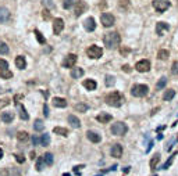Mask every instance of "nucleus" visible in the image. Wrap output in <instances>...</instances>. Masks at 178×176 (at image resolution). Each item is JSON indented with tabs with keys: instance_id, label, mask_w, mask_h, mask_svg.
<instances>
[{
	"instance_id": "f257e3e1",
	"label": "nucleus",
	"mask_w": 178,
	"mask_h": 176,
	"mask_svg": "<svg viewBox=\"0 0 178 176\" xmlns=\"http://www.w3.org/2000/svg\"><path fill=\"white\" fill-rule=\"evenodd\" d=\"M103 42L107 49H116V47H118L120 42H121V36L118 35V32H109L105 35Z\"/></svg>"
},
{
	"instance_id": "f03ea898",
	"label": "nucleus",
	"mask_w": 178,
	"mask_h": 176,
	"mask_svg": "<svg viewBox=\"0 0 178 176\" xmlns=\"http://www.w3.org/2000/svg\"><path fill=\"white\" fill-rule=\"evenodd\" d=\"M124 101V96L120 92H113L110 94L106 96V103L109 104L110 107H120Z\"/></svg>"
},
{
	"instance_id": "7ed1b4c3",
	"label": "nucleus",
	"mask_w": 178,
	"mask_h": 176,
	"mask_svg": "<svg viewBox=\"0 0 178 176\" xmlns=\"http://www.w3.org/2000/svg\"><path fill=\"white\" fill-rule=\"evenodd\" d=\"M128 132V126L124 122H116L111 126V133L116 136H124Z\"/></svg>"
},
{
	"instance_id": "20e7f679",
	"label": "nucleus",
	"mask_w": 178,
	"mask_h": 176,
	"mask_svg": "<svg viewBox=\"0 0 178 176\" xmlns=\"http://www.w3.org/2000/svg\"><path fill=\"white\" fill-rule=\"evenodd\" d=\"M131 93L135 97H145L149 93V87L146 85H134L131 89Z\"/></svg>"
},
{
	"instance_id": "39448f33",
	"label": "nucleus",
	"mask_w": 178,
	"mask_h": 176,
	"mask_svg": "<svg viewBox=\"0 0 178 176\" xmlns=\"http://www.w3.org/2000/svg\"><path fill=\"white\" fill-rule=\"evenodd\" d=\"M86 54L89 56L91 58L97 60V58H100L102 56H103V49L99 47V46H96V45H92L91 47L86 50Z\"/></svg>"
},
{
	"instance_id": "423d86ee",
	"label": "nucleus",
	"mask_w": 178,
	"mask_h": 176,
	"mask_svg": "<svg viewBox=\"0 0 178 176\" xmlns=\"http://www.w3.org/2000/svg\"><path fill=\"white\" fill-rule=\"evenodd\" d=\"M100 21H102V24H103V27L110 28V27H113V25H114L116 18H114V15H113V14L103 13L100 15Z\"/></svg>"
},
{
	"instance_id": "0eeeda50",
	"label": "nucleus",
	"mask_w": 178,
	"mask_h": 176,
	"mask_svg": "<svg viewBox=\"0 0 178 176\" xmlns=\"http://www.w3.org/2000/svg\"><path fill=\"white\" fill-rule=\"evenodd\" d=\"M153 7L157 13H164L166 10L170 7V0H155Z\"/></svg>"
},
{
	"instance_id": "6e6552de",
	"label": "nucleus",
	"mask_w": 178,
	"mask_h": 176,
	"mask_svg": "<svg viewBox=\"0 0 178 176\" xmlns=\"http://www.w3.org/2000/svg\"><path fill=\"white\" fill-rule=\"evenodd\" d=\"M135 69L138 72H147L150 69V61L149 60H141L138 61L137 65H135Z\"/></svg>"
},
{
	"instance_id": "1a4fd4ad",
	"label": "nucleus",
	"mask_w": 178,
	"mask_h": 176,
	"mask_svg": "<svg viewBox=\"0 0 178 176\" xmlns=\"http://www.w3.org/2000/svg\"><path fill=\"white\" fill-rule=\"evenodd\" d=\"M78 57L75 54H68L65 58H64L63 61V67L64 68H73L74 65H75V63H77Z\"/></svg>"
},
{
	"instance_id": "9d476101",
	"label": "nucleus",
	"mask_w": 178,
	"mask_h": 176,
	"mask_svg": "<svg viewBox=\"0 0 178 176\" xmlns=\"http://www.w3.org/2000/svg\"><path fill=\"white\" fill-rule=\"evenodd\" d=\"M86 10H88V4L85 3V1L79 0V1H77V3H75V15H77V17L82 15V14L85 13Z\"/></svg>"
},
{
	"instance_id": "9b49d317",
	"label": "nucleus",
	"mask_w": 178,
	"mask_h": 176,
	"mask_svg": "<svg viewBox=\"0 0 178 176\" xmlns=\"http://www.w3.org/2000/svg\"><path fill=\"white\" fill-rule=\"evenodd\" d=\"M64 29V21L63 18H56L54 22H53V32L56 35H60Z\"/></svg>"
},
{
	"instance_id": "f8f14e48",
	"label": "nucleus",
	"mask_w": 178,
	"mask_h": 176,
	"mask_svg": "<svg viewBox=\"0 0 178 176\" xmlns=\"http://www.w3.org/2000/svg\"><path fill=\"white\" fill-rule=\"evenodd\" d=\"M84 28H85V29H86L88 32L95 31V28H96L95 18H93V17H89V18L85 19V21H84Z\"/></svg>"
},
{
	"instance_id": "ddd939ff",
	"label": "nucleus",
	"mask_w": 178,
	"mask_h": 176,
	"mask_svg": "<svg viewBox=\"0 0 178 176\" xmlns=\"http://www.w3.org/2000/svg\"><path fill=\"white\" fill-rule=\"evenodd\" d=\"M170 29V25L166 22H157V25H156V33L159 35V36H161L164 32H167Z\"/></svg>"
},
{
	"instance_id": "4468645a",
	"label": "nucleus",
	"mask_w": 178,
	"mask_h": 176,
	"mask_svg": "<svg viewBox=\"0 0 178 176\" xmlns=\"http://www.w3.org/2000/svg\"><path fill=\"white\" fill-rule=\"evenodd\" d=\"M111 157L114 158H120L121 155H123V146L121 144H114L113 147H111Z\"/></svg>"
},
{
	"instance_id": "2eb2a0df",
	"label": "nucleus",
	"mask_w": 178,
	"mask_h": 176,
	"mask_svg": "<svg viewBox=\"0 0 178 176\" xmlns=\"http://www.w3.org/2000/svg\"><path fill=\"white\" fill-rule=\"evenodd\" d=\"M10 11L6 7H0V22H7L10 19Z\"/></svg>"
},
{
	"instance_id": "dca6fc26",
	"label": "nucleus",
	"mask_w": 178,
	"mask_h": 176,
	"mask_svg": "<svg viewBox=\"0 0 178 176\" xmlns=\"http://www.w3.org/2000/svg\"><path fill=\"white\" fill-rule=\"evenodd\" d=\"M52 103H53V105L56 108H65L67 107V101L64 99H61V97H54Z\"/></svg>"
},
{
	"instance_id": "f3484780",
	"label": "nucleus",
	"mask_w": 178,
	"mask_h": 176,
	"mask_svg": "<svg viewBox=\"0 0 178 176\" xmlns=\"http://www.w3.org/2000/svg\"><path fill=\"white\" fill-rule=\"evenodd\" d=\"M96 119L100 122V123H107V122H110L111 119H113V117H111L110 114H107V113H102V114H99V115L96 117Z\"/></svg>"
},
{
	"instance_id": "a211bd4d",
	"label": "nucleus",
	"mask_w": 178,
	"mask_h": 176,
	"mask_svg": "<svg viewBox=\"0 0 178 176\" xmlns=\"http://www.w3.org/2000/svg\"><path fill=\"white\" fill-rule=\"evenodd\" d=\"M86 136H88V139L91 140L92 143H99L102 140V137H100V135H97L96 132H92V131H89L86 133Z\"/></svg>"
},
{
	"instance_id": "6ab92c4d",
	"label": "nucleus",
	"mask_w": 178,
	"mask_h": 176,
	"mask_svg": "<svg viewBox=\"0 0 178 176\" xmlns=\"http://www.w3.org/2000/svg\"><path fill=\"white\" fill-rule=\"evenodd\" d=\"M68 123L73 128H75V129L81 126V121H79V119H78L75 115H68Z\"/></svg>"
},
{
	"instance_id": "aec40b11",
	"label": "nucleus",
	"mask_w": 178,
	"mask_h": 176,
	"mask_svg": "<svg viewBox=\"0 0 178 176\" xmlns=\"http://www.w3.org/2000/svg\"><path fill=\"white\" fill-rule=\"evenodd\" d=\"M81 76H84L82 68H73V69H71V78H73V79H79Z\"/></svg>"
},
{
	"instance_id": "412c9836",
	"label": "nucleus",
	"mask_w": 178,
	"mask_h": 176,
	"mask_svg": "<svg viewBox=\"0 0 178 176\" xmlns=\"http://www.w3.org/2000/svg\"><path fill=\"white\" fill-rule=\"evenodd\" d=\"M15 65H17L18 69H24V68L27 67V61H25V58H24L23 56H18L15 58Z\"/></svg>"
},
{
	"instance_id": "4be33fe9",
	"label": "nucleus",
	"mask_w": 178,
	"mask_h": 176,
	"mask_svg": "<svg viewBox=\"0 0 178 176\" xmlns=\"http://www.w3.org/2000/svg\"><path fill=\"white\" fill-rule=\"evenodd\" d=\"M14 119V114L13 113H1V121L6 122V123H10V122H13Z\"/></svg>"
},
{
	"instance_id": "5701e85b",
	"label": "nucleus",
	"mask_w": 178,
	"mask_h": 176,
	"mask_svg": "<svg viewBox=\"0 0 178 176\" xmlns=\"http://www.w3.org/2000/svg\"><path fill=\"white\" fill-rule=\"evenodd\" d=\"M84 86L86 87L88 90H95L97 83H96L93 79H86V81H84Z\"/></svg>"
},
{
	"instance_id": "b1692460",
	"label": "nucleus",
	"mask_w": 178,
	"mask_h": 176,
	"mask_svg": "<svg viewBox=\"0 0 178 176\" xmlns=\"http://www.w3.org/2000/svg\"><path fill=\"white\" fill-rule=\"evenodd\" d=\"M160 162V154L157 153V154H155L153 157H152V159H150V162H149V165H150V168L152 169H156L157 168V164Z\"/></svg>"
},
{
	"instance_id": "393cba45",
	"label": "nucleus",
	"mask_w": 178,
	"mask_h": 176,
	"mask_svg": "<svg viewBox=\"0 0 178 176\" xmlns=\"http://www.w3.org/2000/svg\"><path fill=\"white\" fill-rule=\"evenodd\" d=\"M17 107H18V111H20V118L24 119V121H28V119H29V115H28L27 110L24 108L23 105H20V104H17Z\"/></svg>"
},
{
	"instance_id": "a878e982",
	"label": "nucleus",
	"mask_w": 178,
	"mask_h": 176,
	"mask_svg": "<svg viewBox=\"0 0 178 176\" xmlns=\"http://www.w3.org/2000/svg\"><path fill=\"white\" fill-rule=\"evenodd\" d=\"M174 96H175V90H174V89H169V90L164 92L163 100H164V101H170L171 99H174Z\"/></svg>"
},
{
	"instance_id": "bb28decb",
	"label": "nucleus",
	"mask_w": 178,
	"mask_h": 176,
	"mask_svg": "<svg viewBox=\"0 0 178 176\" xmlns=\"http://www.w3.org/2000/svg\"><path fill=\"white\" fill-rule=\"evenodd\" d=\"M33 129H35L36 132L43 131V129H45V123H43V121H42V119H36L35 123H33Z\"/></svg>"
},
{
	"instance_id": "cd10ccee",
	"label": "nucleus",
	"mask_w": 178,
	"mask_h": 176,
	"mask_svg": "<svg viewBox=\"0 0 178 176\" xmlns=\"http://www.w3.org/2000/svg\"><path fill=\"white\" fill-rule=\"evenodd\" d=\"M53 132H54L56 135H60V136H68V131L65 129V128H60V126H56L54 129H53Z\"/></svg>"
},
{
	"instance_id": "c85d7f7f",
	"label": "nucleus",
	"mask_w": 178,
	"mask_h": 176,
	"mask_svg": "<svg viewBox=\"0 0 178 176\" xmlns=\"http://www.w3.org/2000/svg\"><path fill=\"white\" fill-rule=\"evenodd\" d=\"M43 159H45V164L47 167L53 165V154L52 153H46L45 155H43Z\"/></svg>"
},
{
	"instance_id": "c756f323",
	"label": "nucleus",
	"mask_w": 178,
	"mask_h": 176,
	"mask_svg": "<svg viewBox=\"0 0 178 176\" xmlns=\"http://www.w3.org/2000/svg\"><path fill=\"white\" fill-rule=\"evenodd\" d=\"M169 56H170L169 50L161 49L159 53H157V58H159V60H167V58H169Z\"/></svg>"
},
{
	"instance_id": "7c9ffc66",
	"label": "nucleus",
	"mask_w": 178,
	"mask_h": 176,
	"mask_svg": "<svg viewBox=\"0 0 178 176\" xmlns=\"http://www.w3.org/2000/svg\"><path fill=\"white\" fill-rule=\"evenodd\" d=\"M166 85H167V78H164V76L160 78L159 82H157V85H156V89H157V90H161Z\"/></svg>"
},
{
	"instance_id": "2f4dec72",
	"label": "nucleus",
	"mask_w": 178,
	"mask_h": 176,
	"mask_svg": "<svg viewBox=\"0 0 178 176\" xmlns=\"http://www.w3.org/2000/svg\"><path fill=\"white\" fill-rule=\"evenodd\" d=\"M177 154H178V153H174L173 155H170V158L167 159V161H166L164 164H163V167H161V168H163V169H169L170 165H171V164H173V161H174V157H175Z\"/></svg>"
},
{
	"instance_id": "473e14b6",
	"label": "nucleus",
	"mask_w": 178,
	"mask_h": 176,
	"mask_svg": "<svg viewBox=\"0 0 178 176\" xmlns=\"http://www.w3.org/2000/svg\"><path fill=\"white\" fill-rule=\"evenodd\" d=\"M41 144H42V146H49V144H50V136L47 135V133L42 135V137H41Z\"/></svg>"
},
{
	"instance_id": "72a5a7b5",
	"label": "nucleus",
	"mask_w": 178,
	"mask_h": 176,
	"mask_svg": "<svg viewBox=\"0 0 178 176\" xmlns=\"http://www.w3.org/2000/svg\"><path fill=\"white\" fill-rule=\"evenodd\" d=\"M118 7L121 10H125V11H127V10L131 7V4H129V1H128V0H120V1H118Z\"/></svg>"
},
{
	"instance_id": "f704fd0d",
	"label": "nucleus",
	"mask_w": 178,
	"mask_h": 176,
	"mask_svg": "<svg viewBox=\"0 0 178 176\" xmlns=\"http://www.w3.org/2000/svg\"><path fill=\"white\" fill-rule=\"evenodd\" d=\"M114 83H116V78L113 75H106V86L111 87V86H114Z\"/></svg>"
},
{
	"instance_id": "c9c22d12",
	"label": "nucleus",
	"mask_w": 178,
	"mask_h": 176,
	"mask_svg": "<svg viewBox=\"0 0 178 176\" xmlns=\"http://www.w3.org/2000/svg\"><path fill=\"white\" fill-rule=\"evenodd\" d=\"M43 168H45V159H43V157H39L36 159V171L41 172Z\"/></svg>"
},
{
	"instance_id": "e433bc0d",
	"label": "nucleus",
	"mask_w": 178,
	"mask_h": 176,
	"mask_svg": "<svg viewBox=\"0 0 178 176\" xmlns=\"http://www.w3.org/2000/svg\"><path fill=\"white\" fill-rule=\"evenodd\" d=\"M33 33H35V36H36L38 42H39L41 45H45V43H46V39H45V38H43V35H42L41 32L38 31V29H35V32H33Z\"/></svg>"
},
{
	"instance_id": "4c0bfd02",
	"label": "nucleus",
	"mask_w": 178,
	"mask_h": 176,
	"mask_svg": "<svg viewBox=\"0 0 178 176\" xmlns=\"http://www.w3.org/2000/svg\"><path fill=\"white\" fill-rule=\"evenodd\" d=\"M28 137H29V135H28L27 132H18V133H17V139H18L20 141H27Z\"/></svg>"
},
{
	"instance_id": "58836bf2",
	"label": "nucleus",
	"mask_w": 178,
	"mask_h": 176,
	"mask_svg": "<svg viewBox=\"0 0 178 176\" xmlns=\"http://www.w3.org/2000/svg\"><path fill=\"white\" fill-rule=\"evenodd\" d=\"M0 75L3 79H10V78H13V72H10L9 69H1L0 71Z\"/></svg>"
},
{
	"instance_id": "ea45409f",
	"label": "nucleus",
	"mask_w": 178,
	"mask_h": 176,
	"mask_svg": "<svg viewBox=\"0 0 178 176\" xmlns=\"http://www.w3.org/2000/svg\"><path fill=\"white\" fill-rule=\"evenodd\" d=\"M74 108L77 110V111H79V113H86L88 111V105L86 104H75V107Z\"/></svg>"
},
{
	"instance_id": "a19ab883",
	"label": "nucleus",
	"mask_w": 178,
	"mask_h": 176,
	"mask_svg": "<svg viewBox=\"0 0 178 176\" xmlns=\"http://www.w3.org/2000/svg\"><path fill=\"white\" fill-rule=\"evenodd\" d=\"M9 53V46L4 42H0V54H7Z\"/></svg>"
},
{
	"instance_id": "79ce46f5",
	"label": "nucleus",
	"mask_w": 178,
	"mask_h": 176,
	"mask_svg": "<svg viewBox=\"0 0 178 176\" xmlns=\"http://www.w3.org/2000/svg\"><path fill=\"white\" fill-rule=\"evenodd\" d=\"M171 72L173 75H178V61H174L173 65H171Z\"/></svg>"
},
{
	"instance_id": "37998d69",
	"label": "nucleus",
	"mask_w": 178,
	"mask_h": 176,
	"mask_svg": "<svg viewBox=\"0 0 178 176\" xmlns=\"http://www.w3.org/2000/svg\"><path fill=\"white\" fill-rule=\"evenodd\" d=\"M42 17H43V19H50L52 18V14H50V11L46 9V10H43V13H42Z\"/></svg>"
},
{
	"instance_id": "c03bdc74",
	"label": "nucleus",
	"mask_w": 178,
	"mask_h": 176,
	"mask_svg": "<svg viewBox=\"0 0 178 176\" xmlns=\"http://www.w3.org/2000/svg\"><path fill=\"white\" fill-rule=\"evenodd\" d=\"M7 68H9V63H7L6 60L0 58V71H1V69H7Z\"/></svg>"
},
{
	"instance_id": "a18cd8bd",
	"label": "nucleus",
	"mask_w": 178,
	"mask_h": 176,
	"mask_svg": "<svg viewBox=\"0 0 178 176\" xmlns=\"http://www.w3.org/2000/svg\"><path fill=\"white\" fill-rule=\"evenodd\" d=\"M73 4H74V0H64L63 7H64L65 10H67V9H70V7H71Z\"/></svg>"
},
{
	"instance_id": "49530a36",
	"label": "nucleus",
	"mask_w": 178,
	"mask_h": 176,
	"mask_svg": "<svg viewBox=\"0 0 178 176\" xmlns=\"http://www.w3.org/2000/svg\"><path fill=\"white\" fill-rule=\"evenodd\" d=\"M14 157H15V159H17V162H18V164H23L24 161H25V158H24L23 155H20V154H15Z\"/></svg>"
},
{
	"instance_id": "de8ad7c7",
	"label": "nucleus",
	"mask_w": 178,
	"mask_h": 176,
	"mask_svg": "<svg viewBox=\"0 0 178 176\" xmlns=\"http://www.w3.org/2000/svg\"><path fill=\"white\" fill-rule=\"evenodd\" d=\"M32 143H33V146H38L39 144V143H41V139H39V137H38V136H32Z\"/></svg>"
},
{
	"instance_id": "09e8293b",
	"label": "nucleus",
	"mask_w": 178,
	"mask_h": 176,
	"mask_svg": "<svg viewBox=\"0 0 178 176\" xmlns=\"http://www.w3.org/2000/svg\"><path fill=\"white\" fill-rule=\"evenodd\" d=\"M120 51H121V54H123V56H125V54H128L131 50L128 49V47H121V49H120Z\"/></svg>"
},
{
	"instance_id": "8fccbe9b",
	"label": "nucleus",
	"mask_w": 178,
	"mask_h": 176,
	"mask_svg": "<svg viewBox=\"0 0 178 176\" xmlns=\"http://www.w3.org/2000/svg\"><path fill=\"white\" fill-rule=\"evenodd\" d=\"M123 71H125V72H131V71H132V68L129 67L128 64H125V65L123 67Z\"/></svg>"
},
{
	"instance_id": "3c124183",
	"label": "nucleus",
	"mask_w": 178,
	"mask_h": 176,
	"mask_svg": "<svg viewBox=\"0 0 178 176\" xmlns=\"http://www.w3.org/2000/svg\"><path fill=\"white\" fill-rule=\"evenodd\" d=\"M43 114H45V117H49V107L47 105H43Z\"/></svg>"
},
{
	"instance_id": "603ef678",
	"label": "nucleus",
	"mask_w": 178,
	"mask_h": 176,
	"mask_svg": "<svg viewBox=\"0 0 178 176\" xmlns=\"http://www.w3.org/2000/svg\"><path fill=\"white\" fill-rule=\"evenodd\" d=\"M7 104H10L9 100H3V101H0V108H1V107H4V105H7Z\"/></svg>"
},
{
	"instance_id": "864d4df0",
	"label": "nucleus",
	"mask_w": 178,
	"mask_h": 176,
	"mask_svg": "<svg viewBox=\"0 0 178 176\" xmlns=\"http://www.w3.org/2000/svg\"><path fill=\"white\" fill-rule=\"evenodd\" d=\"M152 147H153V141H150V143H149V147H147L146 153H149V151H150V149H152Z\"/></svg>"
},
{
	"instance_id": "5fc2aeb1",
	"label": "nucleus",
	"mask_w": 178,
	"mask_h": 176,
	"mask_svg": "<svg viewBox=\"0 0 178 176\" xmlns=\"http://www.w3.org/2000/svg\"><path fill=\"white\" fill-rule=\"evenodd\" d=\"M31 158H32V159H35V153H33V151L31 153Z\"/></svg>"
},
{
	"instance_id": "6e6d98bb",
	"label": "nucleus",
	"mask_w": 178,
	"mask_h": 176,
	"mask_svg": "<svg viewBox=\"0 0 178 176\" xmlns=\"http://www.w3.org/2000/svg\"><path fill=\"white\" fill-rule=\"evenodd\" d=\"M1 158H3V150L0 149V159H1Z\"/></svg>"
},
{
	"instance_id": "4d7b16f0",
	"label": "nucleus",
	"mask_w": 178,
	"mask_h": 176,
	"mask_svg": "<svg viewBox=\"0 0 178 176\" xmlns=\"http://www.w3.org/2000/svg\"><path fill=\"white\" fill-rule=\"evenodd\" d=\"M63 176H70V173H64V175Z\"/></svg>"
},
{
	"instance_id": "13d9d810",
	"label": "nucleus",
	"mask_w": 178,
	"mask_h": 176,
	"mask_svg": "<svg viewBox=\"0 0 178 176\" xmlns=\"http://www.w3.org/2000/svg\"><path fill=\"white\" fill-rule=\"evenodd\" d=\"M96 176H100V175H96Z\"/></svg>"
}]
</instances>
